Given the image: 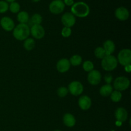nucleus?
Instances as JSON below:
<instances>
[{
    "mask_svg": "<svg viewBox=\"0 0 131 131\" xmlns=\"http://www.w3.org/2000/svg\"><path fill=\"white\" fill-rule=\"evenodd\" d=\"M71 12L74 15L79 17H86L90 14V7L83 1L75 3L71 7Z\"/></svg>",
    "mask_w": 131,
    "mask_h": 131,
    "instance_id": "nucleus-1",
    "label": "nucleus"
},
{
    "mask_svg": "<svg viewBox=\"0 0 131 131\" xmlns=\"http://www.w3.org/2000/svg\"><path fill=\"white\" fill-rule=\"evenodd\" d=\"M30 34V29L28 24H19L15 27L13 31V35L18 40H25Z\"/></svg>",
    "mask_w": 131,
    "mask_h": 131,
    "instance_id": "nucleus-2",
    "label": "nucleus"
},
{
    "mask_svg": "<svg viewBox=\"0 0 131 131\" xmlns=\"http://www.w3.org/2000/svg\"><path fill=\"white\" fill-rule=\"evenodd\" d=\"M101 65L106 71H112L115 70L118 65V60L113 55H106L102 60Z\"/></svg>",
    "mask_w": 131,
    "mask_h": 131,
    "instance_id": "nucleus-3",
    "label": "nucleus"
},
{
    "mask_svg": "<svg viewBox=\"0 0 131 131\" xmlns=\"http://www.w3.org/2000/svg\"><path fill=\"white\" fill-rule=\"evenodd\" d=\"M130 86V81L124 76H120L116 78L113 83V86L115 90L124 91L127 89Z\"/></svg>",
    "mask_w": 131,
    "mask_h": 131,
    "instance_id": "nucleus-4",
    "label": "nucleus"
},
{
    "mask_svg": "<svg viewBox=\"0 0 131 131\" xmlns=\"http://www.w3.org/2000/svg\"><path fill=\"white\" fill-rule=\"evenodd\" d=\"M118 62L125 67L131 63V51L129 49H124L120 51L118 55Z\"/></svg>",
    "mask_w": 131,
    "mask_h": 131,
    "instance_id": "nucleus-5",
    "label": "nucleus"
},
{
    "mask_svg": "<svg viewBox=\"0 0 131 131\" xmlns=\"http://www.w3.org/2000/svg\"><path fill=\"white\" fill-rule=\"evenodd\" d=\"M65 5L62 0H53L49 5V10L53 14H60L63 12Z\"/></svg>",
    "mask_w": 131,
    "mask_h": 131,
    "instance_id": "nucleus-6",
    "label": "nucleus"
},
{
    "mask_svg": "<svg viewBox=\"0 0 131 131\" xmlns=\"http://www.w3.org/2000/svg\"><path fill=\"white\" fill-rule=\"evenodd\" d=\"M83 90L84 88H83V84L80 82L75 81H72L71 83H70L68 90L73 95L78 96L83 93Z\"/></svg>",
    "mask_w": 131,
    "mask_h": 131,
    "instance_id": "nucleus-7",
    "label": "nucleus"
},
{
    "mask_svg": "<svg viewBox=\"0 0 131 131\" xmlns=\"http://www.w3.org/2000/svg\"><path fill=\"white\" fill-rule=\"evenodd\" d=\"M30 33L37 39H41L45 35L44 28L40 24H33L30 29Z\"/></svg>",
    "mask_w": 131,
    "mask_h": 131,
    "instance_id": "nucleus-8",
    "label": "nucleus"
},
{
    "mask_svg": "<svg viewBox=\"0 0 131 131\" xmlns=\"http://www.w3.org/2000/svg\"><path fill=\"white\" fill-rule=\"evenodd\" d=\"M75 17L72 13L67 12L61 17V23L65 27L71 28L75 24Z\"/></svg>",
    "mask_w": 131,
    "mask_h": 131,
    "instance_id": "nucleus-9",
    "label": "nucleus"
},
{
    "mask_svg": "<svg viewBox=\"0 0 131 131\" xmlns=\"http://www.w3.org/2000/svg\"><path fill=\"white\" fill-rule=\"evenodd\" d=\"M101 80V74L97 70H93L90 72L88 75V81L92 85H97Z\"/></svg>",
    "mask_w": 131,
    "mask_h": 131,
    "instance_id": "nucleus-10",
    "label": "nucleus"
},
{
    "mask_svg": "<svg viewBox=\"0 0 131 131\" xmlns=\"http://www.w3.org/2000/svg\"><path fill=\"white\" fill-rule=\"evenodd\" d=\"M0 25L6 31H10L15 28L14 22L11 18L8 17H4L1 19Z\"/></svg>",
    "mask_w": 131,
    "mask_h": 131,
    "instance_id": "nucleus-11",
    "label": "nucleus"
},
{
    "mask_svg": "<svg viewBox=\"0 0 131 131\" xmlns=\"http://www.w3.org/2000/svg\"><path fill=\"white\" fill-rule=\"evenodd\" d=\"M70 61L67 58H63L59 60L56 65V68L57 70H58L60 72L64 73L67 72L68 70L70 69Z\"/></svg>",
    "mask_w": 131,
    "mask_h": 131,
    "instance_id": "nucleus-12",
    "label": "nucleus"
},
{
    "mask_svg": "<svg viewBox=\"0 0 131 131\" xmlns=\"http://www.w3.org/2000/svg\"><path fill=\"white\" fill-rule=\"evenodd\" d=\"M115 16L118 19L122 21L127 20L129 17V10L123 6L118 8L115 11Z\"/></svg>",
    "mask_w": 131,
    "mask_h": 131,
    "instance_id": "nucleus-13",
    "label": "nucleus"
},
{
    "mask_svg": "<svg viewBox=\"0 0 131 131\" xmlns=\"http://www.w3.org/2000/svg\"><path fill=\"white\" fill-rule=\"evenodd\" d=\"M79 106L83 110H87L90 108L92 106V100L88 96L83 95L79 99Z\"/></svg>",
    "mask_w": 131,
    "mask_h": 131,
    "instance_id": "nucleus-14",
    "label": "nucleus"
},
{
    "mask_svg": "<svg viewBox=\"0 0 131 131\" xmlns=\"http://www.w3.org/2000/svg\"><path fill=\"white\" fill-rule=\"evenodd\" d=\"M115 117L118 122H124L126 121L128 117V113L124 107H118L115 111Z\"/></svg>",
    "mask_w": 131,
    "mask_h": 131,
    "instance_id": "nucleus-15",
    "label": "nucleus"
},
{
    "mask_svg": "<svg viewBox=\"0 0 131 131\" xmlns=\"http://www.w3.org/2000/svg\"><path fill=\"white\" fill-rule=\"evenodd\" d=\"M103 48L106 55H111L115 50V44L112 40H108L104 43Z\"/></svg>",
    "mask_w": 131,
    "mask_h": 131,
    "instance_id": "nucleus-16",
    "label": "nucleus"
},
{
    "mask_svg": "<svg viewBox=\"0 0 131 131\" xmlns=\"http://www.w3.org/2000/svg\"><path fill=\"white\" fill-rule=\"evenodd\" d=\"M63 123L66 126L69 127H72L75 125V118L70 113H66L63 116Z\"/></svg>",
    "mask_w": 131,
    "mask_h": 131,
    "instance_id": "nucleus-17",
    "label": "nucleus"
},
{
    "mask_svg": "<svg viewBox=\"0 0 131 131\" xmlns=\"http://www.w3.org/2000/svg\"><path fill=\"white\" fill-rule=\"evenodd\" d=\"M113 92V87L111 84H105L100 89V93L103 97H108Z\"/></svg>",
    "mask_w": 131,
    "mask_h": 131,
    "instance_id": "nucleus-18",
    "label": "nucleus"
},
{
    "mask_svg": "<svg viewBox=\"0 0 131 131\" xmlns=\"http://www.w3.org/2000/svg\"><path fill=\"white\" fill-rule=\"evenodd\" d=\"M29 14L26 12H20L17 15V20L20 24H26L29 21Z\"/></svg>",
    "mask_w": 131,
    "mask_h": 131,
    "instance_id": "nucleus-19",
    "label": "nucleus"
},
{
    "mask_svg": "<svg viewBox=\"0 0 131 131\" xmlns=\"http://www.w3.org/2000/svg\"><path fill=\"white\" fill-rule=\"evenodd\" d=\"M35 46V42L33 38H28L24 40V47L27 51H31Z\"/></svg>",
    "mask_w": 131,
    "mask_h": 131,
    "instance_id": "nucleus-20",
    "label": "nucleus"
},
{
    "mask_svg": "<svg viewBox=\"0 0 131 131\" xmlns=\"http://www.w3.org/2000/svg\"><path fill=\"white\" fill-rule=\"evenodd\" d=\"M69 61H70V65L73 66H78L82 63V58L79 55H74L70 58Z\"/></svg>",
    "mask_w": 131,
    "mask_h": 131,
    "instance_id": "nucleus-21",
    "label": "nucleus"
},
{
    "mask_svg": "<svg viewBox=\"0 0 131 131\" xmlns=\"http://www.w3.org/2000/svg\"><path fill=\"white\" fill-rule=\"evenodd\" d=\"M110 95H111V99L114 102H118L122 97V94L121 92L117 90L113 91Z\"/></svg>",
    "mask_w": 131,
    "mask_h": 131,
    "instance_id": "nucleus-22",
    "label": "nucleus"
},
{
    "mask_svg": "<svg viewBox=\"0 0 131 131\" xmlns=\"http://www.w3.org/2000/svg\"><path fill=\"white\" fill-rule=\"evenodd\" d=\"M95 55L98 58L103 59L106 56V54L103 47H99L95 50Z\"/></svg>",
    "mask_w": 131,
    "mask_h": 131,
    "instance_id": "nucleus-23",
    "label": "nucleus"
},
{
    "mask_svg": "<svg viewBox=\"0 0 131 131\" xmlns=\"http://www.w3.org/2000/svg\"><path fill=\"white\" fill-rule=\"evenodd\" d=\"M83 68L86 72H90L92 70H93V68H94V65L93 63L90 61H84V63L83 65Z\"/></svg>",
    "mask_w": 131,
    "mask_h": 131,
    "instance_id": "nucleus-24",
    "label": "nucleus"
},
{
    "mask_svg": "<svg viewBox=\"0 0 131 131\" xmlns=\"http://www.w3.org/2000/svg\"><path fill=\"white\" fill-rule=\"evenodd\" d=\"M31 21L33 24H40L42 22V17L40 14H35L31 17Z\"/></svg>",
    "mask_w": 131,
    "mask_h": 131,
    "instance_id": "nucleus-25",
    "label": "nucleus"
},
{
    "mask_svg": "<svg viewBox=\"0 0 131 131\" xmlns=\"http://www.w3.org/2000/svg\"><path fill=\"white\" fill-rule=\"evenodd\" d=\"M9 9L12 13L16 14V13L19 12V10H20V5L18 3L14 1V2L11 3V4L9 6Z\"/></svg>",
    "mask_w": 131,
    "mask_h": 131,
    "instance_id": "nucleus-26",
    "label": "nucleus"
},
{
    "mask_svg": "<svg viewBox=\"0 0 131 131\" xmlns=\"http://www.w3.org/2000/svg\"><path fill=\"white\" fill-rule=\"evenodd\" d=\"M68 93H69V90H68L67 88H65V87L64 86L60 87V88H59L57 90L58 95L60 97H66L67 95L68 94Z\"/></svg>",
    "mask_w": 131,
    "mask_h": 131,
    "instance_id": "nucleus-27",
    "label": "nucleus"
},
{
    "mask_svg": "<svg viewBox=\"0 0 131 131\" xmlns=\"http://www.w3.org/2000/svg\"><path fill=\"white\" fill-rule=\"evenodd\" d=\"M9 8L8 4L4 1H0V14L5 13Z\"/></svg>",
    "mask_w": 131,
    "mask_h": 131,
    "instance_id": "nucleus-28",
    "label": "nucleus"
},
{
    "mask_svg": "<svg viewBox=\"0 0 131 131\" xmlns=\"http://www.w3.org/2000/svg\"><path fill=\"white\" fill-rule=\"evenodd\" d=\"M72 33V30L70 29V28H67V27H64L62 29V31H61V35L63 37H65V38H67V37H69L70 35H71Z\"/></svg>",
    "mask_w": 131,
    "mask_h": 131,
    "instance_id": "nucleus-29",
    "label": "nucleus"
},
{
    "mask_svg": "<svg viewBox=\"0 0 131 131\" xmlns=\"http://www.w3.org/2000/svg\"><path fill=\"white\" fill-rule=\"evenodd\" d=\"M104 80L107 84H110L113 81L112 75L111 74H106L104 76Z\"/></svg>",
    "mask_w": 131,
    "mask_h": 131,
    "instance_id": "nucleus-30",
    "label": "nucleus"
},
{
    "mask_svg": "<svg viewBox=\"0 0 131 131\" xmlns=\"http://www.w3.org/2000/svg\"><path fill=\"white\" fill-rule=\"evenodd\" d=\"M63 3L67 6H72L74 4V0H64Z\"/></svg>",
    "mask_w": 131,
    "mask_h": 131,
    "instance_id": "nucleus-31",
    "label": "nucleus"
},
{
    "mask_svg": "<svg viewBox=\"0 0 131 131\" xmlns=\"http://www.w3.org/2000/svg\"><path fill=\"white\" fill-rule=\"evenodd\" d=\"M125 69L126 70V72H130V70H131V67H130V65H127V66L125 67Z\"/></svg>",
    "mask_w": 131,
    "mask_h": 131,
    "instance_id": "nucleus-32",
    "label": "nucleus"
},
{
    "mask_svg": "<svg viewBox=\"0 0 131 131\" xmlns=\"http://www.w3.org/2000/svg\"><path fill=\"white\" fill-rule=\"evenodd\" d=\"M7 2H10V3H12V2H14V1H15V0H6Z\"/></svg>",
    "mask_w": 131,
    "mask_h": 131,
    "instance_id": "nucleus-33",
    "label": "nucleus"
},
{
    "mask_svg": "<svg viewBox=\"0 0 131 131\" xmlns=\"http://www.w3.org/2000/svg\"><path fill=\"white\" fill-rule=\"evenodd\" d=\"M32 1H33V2H35V3H37V2H38V1H40V0H31Z\"/></svg>",
    "mask_w": 131,
    "mask_h": 131,
    "instance_id": "nucleus-34",
    "label": "nucleus"
},
{
    "mask_svg": "<svg viewBox=\"0 0 131 131\" xmlns=\"http://www.w3.org/2000/svg\"><path fill=\"white\" fill-rule=\"evenodd\" d=\"M54 131H61V130H54Z\"/></svg>",
    "mask_w": 131,
    "mask_h": 131,
    "instance_id": "nucleus-35",
    "label": "nucleus"
}]
</instances>
